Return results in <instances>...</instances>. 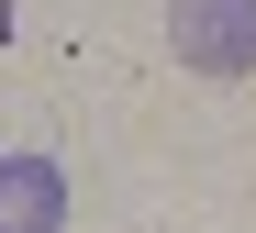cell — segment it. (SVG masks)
Listing matches in <instances>:
<instances>
[{
	"label": "cell",
	"instance_id": "1",
	"mask_svg": "<svg viewBox=\"0 0 256 233\" xmlns=\"http://www.w3.org/2000/svg\"><path fill=\"white\" fill-rule=\"evenodd\" d=\"M167 44L190 78H256V0H178Z\"/></svg>",
	"mask_w": 256,
	"mask_h": 233
},
{
	"label": "cell",
	"instance_id": "2",
	"mask_svg": "<svg viewBox=\"0 0 256 233\" xmlns=\"http://www.w3.org/2000/svg\"><path fill=\"white\" fill-rule=\"evenodd\" d=\"M0 233H67V167L56 156H0Z\"/></svg>",
	"mask_w": 256,
	"mask_h": 233
}]
</instances>
